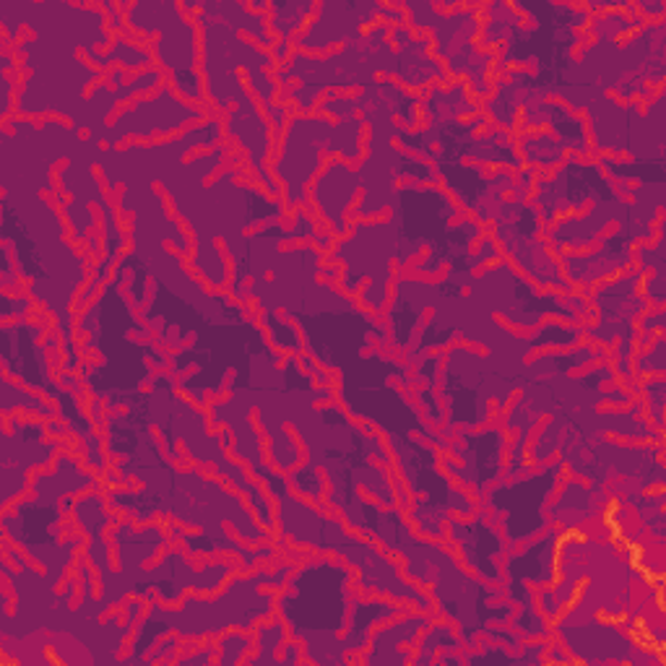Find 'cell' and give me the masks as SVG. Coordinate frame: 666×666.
<instances>
[{
    "instance_id": "1",
    "label": "cell",
    "mask_w": 666,
    "mask_h": 666,
    "mask_svg": "<svg viewBox=\"0 0 666 666\" xmlns=\"http://www.w3.org/2000/svg\"><path fill=\"white\" fill-rule=\"evenodd\" d=\"M357 570L336 557H305L276 594V615L292 641L305 649V662L349 666L342 658L344 630L349 625Z\"/></svg>"
},
{
    "instance_id": "2",
    "label": "cell",
    "mask_w": 666,
    "mask_h": 666,
    "mask_svg": "<svg viewBox=\"0 0 666 666\" xmlns=\"http://www.w3.org/2000/svg\"><path fill=\"white\" fill-rule=\"evenodd\" d=\"M282 141V157L274 164V177L282 183L286 209H308L310 183L323 170L321 151L357 164L365 159V123L362 115L333 123L325 115H295Z\"/></svg>"
},
{
    "instance_id": "3",
    "label": "cell",
    "mask_w": 666,
    "mask_h": 666,
    "mask_svg": "<svg viewBox=\"0 0 666 666\" xmlns=\"http://www.w3.org/2000/svg\"><path fill=\"white\" fill-rule=\"evenodd\" d=\"M565 474V461H559L542 466V469L534 471V474L523 477V479H499V482L492 484V488L484 492L482 505L479 508L492 510L495 521L503 526V536L508 542V547H516V534L521 521L523 526V536L526 542L542 534L544 529L550 526L547 516V505L550 497L555 495L559 482H563Z\"/></svg>"
},
{
    "instance_id": "4",
    "label": "cell",
    "mask_w": 666,
    "mask_h": 666,
    "mask_svg": "<svg viewBox=\"0 0 666 666\" xmlns=\"http://www.w3.org/2000/svg\"><path fill=\"white\" fill-rule=\"evenodd\" d=\"M0 505L22 499L24 492L32 490L29 471H45L55 464V458L69 448L71 441L52 437L48 424L39 419L11 415L3 417V432H0Z\"/></svg>"
},
{
    "instance_id": "5",
    "label": "cell",
    "mask_w": 666,
    "mask_h": 666,
    "mask_svg": "<svg viewBox=\"0 0 666 666\" xmlns=\"http://www.w3.org/2000/svg\"><path fill=\"white\" fill-rule=\"evenodd\" d=\"M359 190H362L359 172L338 157L325 159L323 170L310 183V201L316 203L318 214H321L333 237L342 239L349 235V214Z\"/></svg>"
},
{
    "instance_id": "6",
    "label": "cell",
    "mask_w": 666,
    "mask_h": 666,
    "mask_svg": "<svg viewBox=\"0 0 666 666\" xmlns=\"http://www.w3.org/2000/svg\"><path fill=\"white\" fill-rule=\"evenodd\" d=\"M435 612L406 609L404 615L385 619L370 636V645L359 664L365 666H404L415 658L417 638L435 622Z\"/></svg>"
},
{
    "instance_id": "7",
    "label": "cell",
    "mask_w": 666,
    "mask_h": 666,
    "mask_svg": "<svg viewBox=\"0 0 666 666\" xmlns=\"http://www.w3.org/2000/svg\"><path fill=\"white\" fill-rule=\"evenodd\" d=\"M445 539L453 542L458 555H461V563L471 572H477L482 581H488L492 585H503V563L499 559L505 557L508 552V542L505 536L497 534L488 539V544H477L474 536V526L471 521H464V518H448V526H445Z\"/></svg>"
},
{
    "instance_id": "8",
    "label": "cell",
    "mask_w": 666,
    "mask_h": 666,
    "mask_svg": "<svg viewBox=\"0 0 666 666\" xmlns=\"http://www.w3.org/2000/svg\"><path fill=\"white\" fill-rule=\"evenodd\" d=\"M406 604L393 602L388 596H365V594H355L351 599V612H349V625H346L342 645H338V651H342V658L346 664L349 662H359L362 658L365 651H368L370 645V636L372 630L378 628V625H383L385 619L404 615Z\"/></svg>"
},
{
    "instance_id": "9",
    "label": "cell",
    "mask_w": 666,
    "mask_h": 666,
    "mask_svg": "<svg viewBox=\"0 0 666 666\" xmlns=\"http://www.w3.org/2000/svg\"><path fill=\"white\" fill-rule=\"evenodd\" d=\"M318 3L316 0H305V3H271L269 5V24L274 32L276 45L271 50L276 65H284L292 58V45L303 35L305 26L316 16Z\"/></svg>"
},
{
    "instance_id": "10",
    "label": "cell",
    "mask_w": 666,
    "mask_h": 666,
    "mask_svg": "<svg viewBox=\"0 0 666 666\" xmlns=\"http://www.w3.org/2000/svg\"><path fill=\"white\" fill-rule=\"evenodd\" d=\"M0 385H3V396H0V411H3V417H45L48 422L50 419H60L58 406L52 404L50 398H42L37 396V393L22 388V383H16L13 378L5 375V372L0 375Z\"/></svg>"
},
{
    "instance_id": "11",
    "label": "cell",
    "mask_w": 666,
    "mask_h": 666,
    "mask_svg": "<svg viewBox=\"0 0 666 666\" xmlns=\"http://www.w3.org/2000/svg\"><path fill=\"white\" fill-rule=\"evenodd\" d=\"M252 636H256V649L252 654L245 658L248 666H282V649L284 643L289 641V630H286L284 619L276 615L263 617L261 622L252 628Z\"/></svg>"
},
{
    "instance_id": "12",
    "label": "cell",
    "mask_w": 666,
    "mask_h": 666,
    "mask_svg": "<svg viewBox=\"0 0 666 666\" xmlns=\"http://www.w3.org/2000/svg\"><path fill=\"white\" fill-rule=\"evenodd\" d=\"M110 52H97L95 48H84V55L97 65V69H108V65L118 63V69L133 71V69H155V52L146 48L144 42H125V37L115 35V42L110 45Z\"/></svg>"
},
{
    "instance_id": "13",
    "label": "cell",
    "mask_w": 666,
    "mask_h": 666,
    "mask_svg": "<svg viewBox=\"0 0 666 666\" xmlns=\"http://www.w3.org/2000/svg\"><path fill=\"white\" fill-rule=\"evenodd\" d=\"M461 649H466L461 632L453 628L451 622H437L435 619V622L417 638L411 664L415 666L435 664V656L443 654V651H461Z\"/></svg>"
},
{
    "instance_id": "14",
    "label": "cell",
    "mask_w": 666,
    "mask_h": 666,
    "mask_svg": "<svg viewBox=\"0 0 666 666\" xmlns=\"http://www.w3.org/2000/svg\"><path fill=\"white\" fill-rule=\"evenodd\" d=\"M214 643H217V664L237 666L245 664V658L252 654V649H256V636H252V630L230 628L224 630L222 636H217Z\"/></svg>"
},
{
    "instance_id": "15",
    "label": "cell",
    "mask_w": 666,
    "mask_h": 666,
    "mask_svg": "<svg viewBox=\"0 0 666 666\" xmlns=\"http://www.w3.org/2000/svg\"><path fill=\"white\" fill-rule=\"evenodd\" d=\"M286 482H289V488L295 490V495H299L303 499H312V503H318V505L323 503L325 492H329V488H325L323 471L318 469V464L310 461V458L295 466V469L286 474Z\"/></svg>"
},
{
    "instance_id": "16",
    "label": "cell",
    "mask_w": 666,
    "mask_h": 666,
    "mask_svg": "<svg viewBox=\"0 0 666 666\" xmlns=\"http://www.w3.org/2000/svg\"><path fill=\"white\" fill-rule=\"evenodd\" d=\"M664 349H666V338H664V333H658V336H654V342L645 346V351H636V357H632L636 375L638 378L664 375V370H666Z\"/></svg>"
},
{
    "instance_id": "17",
    "label": "cell",
    "mask_w": 666,
    "mask_h": 666,
    "mask_svg": "<svg viewBox=\"0 0 666 666\" xmlns=\"http://www.w3.org/2000/svg\"><path fill=\"white\" fill-rule=\"evenodd\" d=\"M37 312L35 297L24 295L22 289L18 292H0V321H22V318Z\"/></svg>"
},
{
    "instance_id": "18",
    "label": "cell",
    "mask_w": 666,
    "mask_h": 666,
    "mask_svg": "<svg viewBox=\"0 0 666 666\" xmlns=\"http://www.w3.org/2000/svg\"><path fill=\"white\" fill-rule=\"evenodd\" d=\"M643 393H645V411H649L651 424L662 432L664 430V375L656 378H645L643 383Z\"/></svg>"
},
{
    "instance_id": "19",
    "label": "cell",
    "mask_w": 666,
    "mask_h": 666,
    "mask_svg": "<svg viewBox=\"0 0 666 666\" xmlns=\"http://www.w3.org/2000/svg\"><path fill=\"white\" fill-rule=\"evenodd\" d=\"M177 666H198L217 664V643L214 641H185V649L175 658Z\"/></svg>"
},
{
    "instance_id": "20",
    "label": "cell",
    "mask_w": 666,
    "mask_h": 666,
    "mask_svg": "<svg viewBox=\"0 0 666 666\" xmlns=\"http://www.w3.org/2000/svg\"><path fill=\"white\" fill-rule=\"evenodd\" d=\"M185 649V641L177 632H166V638H159L155 649L149 651V656L144 658V664H175L180 651Z\"/></svg>"
},
{
    "instance_id": "21",
    "label": "cell",
    "mask_w": 666,
    "mask_h": 666,
    "mask_svg": "<svg viewBox=\"0 0 666 666\" xmlns=\"http://www.w3.org/2000/svg\"><path fill=\"white\" fill-rule=\"evenodd\" d=\"M0 258H3V282H0V286H3V292H11L13 286L22 284V274H18L16 256H13L9 243H3V248H0Z\"/></svg>"
},
{
    "instance_id": "22",
    "label": "cell",
    "mask_w": 666,
    "mask_h": 666,
    "mask_svg": "<svg viewBox=\"0 0 666 666\" xmlns=\"http://www.w3.org/2000/svg\"><path fill=\"white\" fill-rule=\"evenodd\" d=\"M638 329H641V333H651V336L664 333V308H654L645 312L641 323H638Z\"/></svg>"
},
{
    "instance_id": "23",
    "label": "cell",
    "mask_w": 666,
    "mask_h": 666,
    "mask_svg": "<svg viewBox=\"0 0 666 666\" xmlns=\"http://www.w3.org/2000/svg\"><path fill=\"white\" fill-rule=\"evenodd\" d=\"M282 666H295V664H303L305 662V649H303V643L299 641H286L284 643V649H282Z\"/></svg>"
}]
</instances>
